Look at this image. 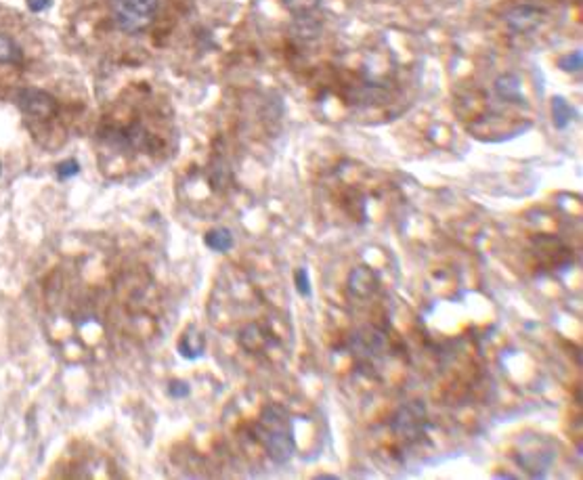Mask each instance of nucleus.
<instances>
[{
  "mask_svg": "<svg viewBox=\"0 0 583 480\" xmlns=\"http://www.w3.org/2000/svg\"><path fill=\"white\" fill-rule=\"evenodd\" d=\"M256 441L263 445L269 459L277 466H285L294 457L296 453L294 426L285 407L277 403H269L263 407L256 424Z\"/></svg>",
  "mask_w": 583,
  "mask_h": 480,
  "instance_id": "1",
  "label": "nucleus"
},
{
  "mask_svg": "<svg viewBox=\"0 0 583 480\" xmlns=\"http://www.w3.org/2000/svg\"><path fill=\"white\" fill-rule=\"evenodd\" d=\"M107 6L118 30L135 36L153 24L160 0H107Z\"/></svg>",
  "mask_w": 583,
  "mask_h": 480,
  "instance_id": "2",
  "label": "nucleus"
},
{
  "mask_svg": "<svg viewBox=\"0 0 583 480\" xmlns=\"http://www.w3.org/2000/svg\"><path fill=\"white\" fill-rule=\"evenodd\" d=\"M390 428L397 439L403 443H417L422 436H426L428 430V417H426V407L422 401H412L399 407V412L392 415Z\"/></svg>",
  "mask_w": 583,
  "mask_h": 480,
  "instance_id": "3",
  "label": "nucleus"
},
{
  "mask_svg": "<svg viewBox=\"0 0 583 480\" xmlns=\"http://www.w3.org/2000/svg\"><path fill=\"white\" fill-rule=\"evenodd\" d=\"M17 103L19 107L38 120H49L57 113L59 105L55 101V97H51L49 93L40 91V88H24L17 93Z\"/></svg>",
  "mask_w": 583,
  "mask_h": 480,
  "instance_id": "4",
  "label": "nucleus"
},
{
  "mask_svg": "<svg viewBox=\"0 0 583 480\" xmlns=\"http://www.w3.org/2000/svg\"><path fill=\"white\" fill-rule=\"evenodd\" d=\"M506 24L508 28L516 32V34H529L533 30H537L544 21V11L531 4H520L514 6L506 13Z\"/></svg>",
  "mask_w": 583,
  "mask_h": 480,
  "instance_id": "5",
  "label": "nucleus"
},
{
  "mask_svg": "<svg viewBox=\"0 0 583 480\" xmlns=\"http://www.w3.org/2000/svg\"><path fill=\"white\" fill-rule=\"evenodd\" d=\"M377 285H380V277L370 267H357V269H353L348 273V279H346L348 294L355 296V298H359V300L372 298L377 292Z\"/></svg>",
  "mask_w": 583,
  "mask_h": 480,
  "instance_id": "6",
  "label": "nucleus"
},
{
  "mask_svg": "<svg viewBox=\"0 0 583 480\" xmlns=\"http://www.w3.org/2000/svg\"><path fill=\"white\" fill-rule=\"evenodd\" d=\"M495 95L502 99V101H508V103L520 105L524 103V97H522V82L516 73H504L495 80Z\"/></svg>",
  "mask_w": 583,
  "mask_h": 480,
  "instance_id": "7",
  "label": "nucleus"
},
{
  "mask_svg": "<svg viewBox=\"0 0 583 480\" xmlns=\"http://www.w3.org/2000/svg\"><path fill=\"white\" fill-rule=\"evenodd\" d=\"M240 344L248 352H258V350L271 348L275 342H271V336H267V332H263L258 323H252L241 330Z\"/></svg>",
  "mask_w": 583,
  "mask_h": 480,
  "instance_id": "8",
  "label": "nucleus"
},
{
  "mask_svg": "<svg viewBox=\"0 0 583 480\" xmlns=\"http://www.w3.org/2000/svg\"><path fill=\"white\" fill-rule=\"evenodd\" d=\"M24 48L13 36L0 32V66H21Z\"/></svg>",
  "mask_w": 583,
  "mask_h": 480,
  "instance_id": "9",
  "label": "nucleus"
},
{
  "mask_svg": "<svg viewBox=\"0 0 583 480\" xmlns=\"http://www.w3.org/2000/svg\"><path fill=\"white\" fill-rule=\"evenodd\" d=\"M204 336L202 334H191V332H185L178 340V352L189 359V361H196L204 354Z\"/></svg>",
  "mask_w": 583,
  "mask_h": 480,
  "instance_id": "10",
  "label": "nucleus"
},
{
  "mask_svg": "<svg viewBox=\"0 0 583 480\" xmlns=\"http://www.w3.org/2000/svg\"><path fill=\"white\" fill-rule=\"evenodd\" d=\"M575 118V109L569 105L567 99L562 97H554L552 99V122L558 131H564Z\"/></svg>",
  "mask_w": 583,
  "mask_h": 480,
  "instance_id": "11",
  "label": "nucleus"
},
{
  "mask_svg": "<svg viewBox=\"0 0 583 480\" xmlns=\"http://www.w3.org/2000/svg\"><path fill=\"white\" fill-rule=\"evenodd\" d=\"M206 245L210 250H214V252L225 254V252H229L235 245V240H233V233L229 229L218 227V229H212V231L206 233Z\"/></svg>",
  "mask_w": 583,
  "mask_h": 480,
  "instance_id": "12",
  "label": "nucleus"
},
{
  "mask_svg": "<svg viewBox=\"0 0 583 480\" xmlns=\"http://www.w3.org/2000/svg\"><path fill=\"white\" fill-rule=\"evenodd\" d=\"M283 4H285L296 17H309L310 13L319 6V0H283Z\"/></svg>",
  "mask_w": 583,
  "mask_h": 480,
  "instance_id": "13",
  "label": "nucleus"
},
{
  "mask_svg": "<svg viewBox=\"0 0 583 480\" xmlns=\"http://www.w3.org/2000/svg\"><path fill=\"white\" fill-rule=\"evenodd\" d=\"M558 68L562 71H571V73H577L583 68V55L582 51H573V53H567L558 59Z\"/></svg>",
  "mask_w": 583,
  "mask_h": 480,
  "instance_id": "14",
  "label": "nucleus"
},
{
  "mask_svg": "<svg viewBox=\"0 0 583 480\" xmlns=\"http://www.w3.org/2000/svg\"><path fill=\"white\" fill-rule=\"evenodd\" d=\"M294 285H296V292H298L303 298H310V296H313L309 269H305V267L296 269V273H294Z\"/></svg>",
  "mask_w": 583,
  "mask_h": 480,
  "instance_id": "15",
  "label": "nucleus"
},
{
  "mask_svg": "<svg viewBox=\"0 0 583 480\" xmlns=\"http://www.w3.org/2000/svg\"><path fill=\"white\" fill-rule=\"evenodd\" d=\"M78 172H80V166H78V162H76V160L64 162V164H59V168H57L59 178H69V176H76Z\"/></svg>",
  "mask_w": 583,
  "mask_h": 480,
  "instance_id": "16",
  "label": "nucleus"
},
{
  "mask_svg": "<svg viewBox=\"0 0 583 480\" xmlns=\"http://www.w3.org/2000/svg\"><path fill=\"white\" fill-rule=\"evenodd\" d=\"M168 394H171L172 399H183V397H187V394H189V386H187L185 382H171V386H168Z\"/></svg>",
  "mask_w": 583,
  "mask_h": 480,
  "instance_id": "17",
  "label": "nucleus"
},
{
  "mask_svg": "<svg viewBox=\"0 0 583 480\" xmlns=\"http://www.w3.org/2000/svg\"><path fill=\"white\" fill-rule=\"evenodd\" d=\"M28 6L34 13H42V11H46L51 6V0H28Z\"/></svg>",
  "mask_w": 583,
  "mask_h": 480,
  "instance_id": "18",
  "label": "nucleus"
},
{
  "mask_svg": "<svg viewBox=\"0 0 583 480\" xmlns=\"http://www.w3.org/2000/svg\"><path fill=\"white\" fill-rule=\"evenodd\" d=\"M338 476H334V474H319L317 476V480H336Z\"/></svg>",
  "mask_w": 583,
  "mask_h": 480,
  "instance_id": "19",
  "label": "nucleus"
},
{
  "mask_svg": "<svg viewBox=\"0 0 583 480\" xmlns=\"http://www.w3.org/2000/svg\"><path fill=\"white\" fill-rule=\"evenodd\" d=\"M0 172H2V166H0Z\"/></svg>",
  "mask_w": 583,
  "mask_h": 480,
  "instance_id": "20",
  "label": "nucleus"
}]
</instances>
